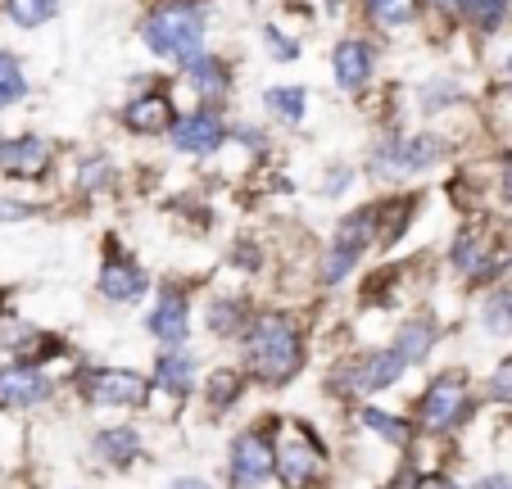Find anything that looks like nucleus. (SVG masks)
<instances>
[{
	"label": "nucleus",
	"mask_w": 512,
	"mask_h": 489,
	"mask_svg": "<svg viewBox=\"0 0 512 489\" xmlns=\"http://www.w3.org/2000/svg\"><path fill=\"white\" fill-rule=\"evenodd\" d=\"M236 345H241V367L263 390L290 385L304 372V358H309V349H304V322L290 308H259Z\"/></svg>",
	"instance_id": "nucleus-1"
},
{
	"label": "nucleus",
	"mask_w": 512,
	"mask_h": 489,
	"mask_svg": "<svg viewBox=\"0 0 512 489\" xmlns=\"http://www.w3.org/2000/svg\"><path fill=\"white\" fill-rule=\"evenodd\" d=\"M136 37L155 59L182 64L209 41V0H155L136 23Z\"/></svg>",
	"instance_id": "nucleus-2"
},
{
	"label": "nucleus",
	"mask_w": 512,
	"mask_h": 489,
	"mask_svg": "<svg viewBox=\"0 0 512 489\" xmlns=\"http://www.w3.org/2000/svg\"><path fill=\"white\" fill-rule=\"evenodd\" d=\"M372 250H381V200L358 204V209H349L345 218L331 227L327 250H322V263H318V281L327 290L345 286V281L363 268V259H368Z\"/></svg>",
	"instance_id": "nucleus-3"
},
{
	"label": "nucleus",
	"mask_w": 512,
	"mask_h": 489,
	"mask_svg": "<svg viewBox=\"0 0 512 489\" xmlns=\"http://www.w3.org/2000/svg\"><path fill=\"white\" fill-rule=\"evenodd\" d=\"M472 413H476V385L463 367L435 372L413 403V417L426 435H454L458 426L472 422Z\"/></svg>",
	"instance_id": "nucleus-4"
},
{
	"label": "nucleus",
	"mask_w": 512,
	"mask_h": 489,
	"mask_svg": "<svg viewBox=\"0 0 512 489\" xmlns=\"http://www.w3.org/2000/svg\"><path fill=\"white\" fill-rule=\"evenodd\" d=\"M73 394H78L87 408H123V413H141L155 381L141 376L136 367H78L73 376Z\"/></svg>",
	"instance_id": "nucleus-5"
},
{
	"label": "nucleus",
	"mask_w": 512,
	"mask_h": 489,
	"mask_svg": "<svg viewBox=\"0 0 512 489\" xmlns=\"http://www.w3.org/2000/svg\"><path fill=\"white\" fill-rule=\"evenodd\" d=\"M408 376V363L404 354H399L395 345H381V349H363L358 358H349V363H340L336 372H331V394H340V399H372V394L381 390H395L399 381Z\"/></svg>",
	"instance_id": "nucleus-6"
},
{
	"label": "nucleus",
	"mask_w": 512,
	"mask_h": 489,
	"mask_svg": "<svg viewBox=\"0 0 512 489\" xmlns=\"http://www.w3.org/2000/svg\"><path fill=\"white\" fill-rule=\"evenodd\" d=\"M277 485L286 489H322L327 485V444L309 422H290L277 440Z\"/></svg>",
	"instance_id": "nucleus-7"
},
{
	"label": "nucleus",
	"mask_w": 512,
	"mask_h": 489,
	"mask_svg": "<svg viewBox=\"0 0 512 489\" xmlns=\"http://www.w3.org/2000/svg\"><path fill=\"white\" fill-rule=\"evenodd\" d=\"M177 114H182V109H177L168 82L159 73H145V77H132V100L118 109V123H123V132L155 141V136L173 132Z\"/></svg>",
	"instance_id": "nucleus-8"
},
{
	"label": "nucleus",
	"mask_w": 512,
	"mask_h": 489,
	"mask_svg": "<svg viewBox=\"0 0 512 489\" xmlns=\"http://www.w3.org/2000/svg\"><path fill=\"white\" fill-rule=\"evenodd\" d=\"M268 431L272 422L250 426L232 440V449H227V485L232 489H268L277 480V440Z\"/></svg>",
	"instance_id": "nucleus-9"
},
{
	"label": "nucleus",
	"mask_w": 512,
	"mask_h": 489,
	"mask_svg": "<svg viewBox=\"0 0 512 489\" xmlns=\"http://www.w3.org/2000/svg\"><path fill=\"white\" fill-rule=\"evenodd\" d=\"M164 141L173 145L177 154H186V159H213L218 150L232 145V118H227L223 109H213V105L182 109L177 123H173V132H168Z\"/></svg>",
	"instance_id": "nucleus-10"
},
{
	"label": "nucleus",
	"mask_w": 512,
	"mask_h": 489,
	"mask_svg": "<svg viewBox=\"0 0 512 489\" xmlns=\"http://www.w3.org/2000/svg\"><path fill=\"white\" fill-rule=\"evenodd\" d=\"M150 286H155L150 272H145L141 263L123 250V240L109 236L105 240V259H100V268H96V295L105 299V304L132 308V304H141V299L150 295Z\"/></svg>",
	"instance_id": "nucleus-11"
},
{
	"label": "nucleus",
	"mask_w": 512,
	"mask_h": 489,
	"mask_svg": "<svg viewBox=\"0 0 512 489\" xmlns=\"http://www.w3.org/2000/svg\"><path fill=\"white\" fill-rule=\"evenodd\" d=\"M177 82L195 96V105H213V109H223L227 100H232V91H236L232 64H227L218 50H209V46L195 50L191 59L177 64Z\"/></svg>",
	"instance_id": "nucleus-12"
},
{
	"label": "nucleus",
	"mask_w": 512,
	"mask_h": 489,
	"mask_svg": "<svg viewBox=\"0 0 512 489\" xmlns=\"http://www.w3.org/2000/svg\"><path fill=\"white\" fill-rule=\"evenodd\" d=\"M377 64H381V50L372 37L363 32H349L331 46V77L345 96H363V91L377 82Z\"/></svg>",
	"instance_id": "nucleus-13"
},
{
	"label": "nucleus",
	"mask_w": 512,
	"mask_h": 489,
	"mask_svg": "<svg viewBox=\"0 0 512 489\" xmlns=\"http://www.w3.org/2000/svg\"><path fill=\"white\" fill-rule=\"evenodd\" d=\"M55 159H59L55 141L41 132L0 136V173L10 177V182H46Z\"/></svg>",
	"instance_id": "nucleus-14"
},
{
	"label": "nucleus",
	"mask_w": 512,
	"mask_h": 489,
	"mask_svg": "<svg viewBox=\"0 0 512 489\" xmlns=\"http://www.w3.org/2000/svg\"><path fill=\"white\" fill-rule=\"evenodd\" d=\"M145 331L159 349H177L191 340V295L177 281H164L155 304L145 308Z\"/></svg>",
	"instance_id": "nucleus-15"
},
{
	"label": "nucleus",
	"mask_w": 512,
	"mask_h": 489,
	"mask_svg": "<svg viewBox=\"0 0 512 489\" xmlns=\"http://www.w3.org/2000/svg\"><path fill=\"white\" fill-rule=\"evenodd\" d=\"M50 394H55V381H50V372L41 363H23V358H14V363L0 367V408L28 413V408L50 403Z\"/></svg>",
	"instance_id": "nucleus-16"
},
{
	"label": "nucleus",
	"mask_w": 512,
	"mask_h": 489,
	"mask_svg": "<svg viewBox=\"0 0 512 489\" xmlns=\"http://www.w3.org/2000/svg\"><path fill=\"white\" fill-rule=\"evenodd\" d=\"M363 173L381 186H404L413 182V154H408V132L390 123L377 141L368 145V159H363Z\"/></svg>",
	"instance_id": "nucleus-17"
},
{
	"label": "nucleus",
	"mask_w": 512,
	"mask_h": 489,
	"mask_svg": "<svg viewBox=\"0 0 512 489\" xmlns=\"http://www.w3.org/2000/svg\"><path fill=\"white\" fill-rule=\"evenodd\" d=\"M494 250H499V240L490 236V227H485V222H463V227L454 231V240H449L445 263H449V272H454V277L467 286Z\"/></svg>",
	"instance_id": "nucleus-18"
},
{
	"label": "nucleus",
	"mask_w": 512,
	"mask_h": 489,
	"mask_svg": "<svg viewBox=\"0 0 512 489\" xmlns=\"http://www.w3.org/2000/svg\"><path fill=\"white\" fill-rule=\"evenodd\" d=\"M150 381H155V390H159V394H168L173 403H186V399L195 394V385H200V358H195L186 345H177V349H159Z\"/></svg>",
	"instance_id": "nucleus-19"
},
{
	"label": "nucleus",
	"mask_w": 512,
	"mask_h": 489,
	"mask_svg": "<svg viewBox=\"0 0 512 489\" xmlns=\"http://www.w3.org/2000/svg\"><path fill=\"white\" fill-rule=\"evenodd\" d=\"M91 458H96L100 467H109V471H127V467H136V462L145 458V435L136 431V426H127V422L100 426V431L91 435Z\"/></svg>",
	"instance_id": "nucleus-20"
},
{
	"label": "nucleus",
	"mask_w": 512,
	"mask_h": 489,
	"mask_svg": "<svg viewBox=\"0 0 512 489\" xmlns=\"http://www.w3.org/2000/svg\"><path fill=\"white\" fill-rule=\"evenodd\" d=\"M354 422L363 426V431H372L381 444H390V449H399V453H413V444H417V417H399V413H390V408H377V403H358V413H354Z\"/></svg>",
	"instance_id": "nucleus-21"
},
{
	"label": "nucleus",
	"mask_w": 512,
	"mask_h": 489,
	"mask_svg": "<svg viewBox=\"0 0 512 489\" xmlns=\"http://www.w3.org/2000/svg\"><path fill=\"white\" fill-rule=\"evenodd\" d=\"M254 313H259V308L245 295H209L204 299V331H209L213 340H241Z\"/></svg>",
	"instance_id": "nucleus-22"
},
{
	"label": "nucleus",
	"mask_w": 512,
	"mask_h": 489,
	"mask_svg": "<svg viewBox=\"0 0 512 489\" xmlns=\"http://www.w3.org/2000/svg\"><path fill=\"white\" fill-rule=\"evenodd\" d=\"M259 105H263V118H272L277 127H290V132L309 123V87H300V82H272V87H263Z\"/></svg>",
	"instance_id": "nucleus-23"
},
{
	"label": "nucleus",
	"mask_w": 512,
	"mask_h": 489,
	"mask_svg": "<svg viewBox=\"0 0 512 489\" xmlns=\"http://www.w3.org/2000/svg\"><path fill=\"white\" fill-rule=\"evenodd\" d=\"M426 10H431L426 0H363V23H368L372 32L399 37V32L417 28Z\"/></svg>",
	"instance_id": "nucleus-24"
},
{
	"label": "nucleus",
	"mask_w": 512,
	"mask_h": 489,
	"mask_svg": "<svg viewBox=\"0 0 512 489\" xmlns=\"http://www.w3.org/2000/svg\"><path fill=\"white\" fill-rule=\"evenodd\" d=\"M390 345L404 354V363L408 367H422L426 358L435 354V345H440V322H435L431 313H413V317H404V322L395 326V340Z\"/></svg>",
	"instance_id": "nucleus-25"
},
{
	"label": "nucleus",
	"mask_w": 512,
	"mask_h": 489,
	"mask_svg": "<svg viewBox=\"0 0 512 489\" xmlns=\"http://www.w3.org/2000/svg\"><path fill=\"white\" fill-rule=\"evenodd\" d=\"M245 390H250V372L245 367H213L209 381H204V403L223 417L245 399Z\"/></svg>",
	"instance_id": "nucleus-26"
},
{
	"label": "nucleus",
	"mask_w": 512,
	"mask_h": 489,
	"mask_svg": "<svg viewBox=\"0 0 512 489\" xmlns=\"http://www.w3.org/2000/svg\"><path fill=\"white\" fill-rule=\"evenodd\" d=\"M458 23L476 37H499L512 23V0H463L458 5Z\"/></svg>",
	"instance_id": "nucleus-27"
},
{
	"label": "nucleus",
	"mask_w": 512,
	"mask_h": 489,
	"mask_svg": "<svg viewBox=\"0 0 512 489\" xmlns=\"http://www.w3.org/2000/svg\"><path fill=\"white\" fill-rule=\"evenodd\" d=\"M467 100V87L458 77H426L417 87V114L422 118H445L449 109H458Z\"/></svg>",
	"instance_id": "nucleus-28"
},
{
	"label": "nucleus",
	"mask_w": 512,
	"mask_h": 489,
	"mask_svg": "<svg viewBox=\"0 0 512 489\" xmlns=\"http://www.w3.org/2000/svg\"><path fill=\"white\" fill-rule=\"evenodd\" d=\"M476 322H481V331H485V336H494V340L512 336V277L499 281V286H494L490 295L481 299V308H476Z\"/></svg>",
	"instance_id": "nucleus-29"
},
{
	"label": "nucleus",
	"mask_w": 512,
	"mask_h": 489,
	"mask_svg": "<svg viewBox=\"0 0 512 489\" xmlns=\"http://www.w3.org/2000/svg\"><path fill=\"white\" fill-rule=\"evenodd\" d=\"M73 182H78L82 195H105V191H114L118 168H114V159H109V154L91 150V154H82V159L73 163Z\"/></svg>",
	"instance_id": "nucleus-30"
},
{
	"label": "nucleus",
	"mask_w": 512,
	"mask_h": 489,
	"mask_svg": "<svg viewBox=\"0 0 512 489\" xmlns=\"http://www.w3.org/2000/svg\"><path fill=\"white\" fill-rule=\"evenodd\" d=\"M59 10H64V0H0V14H5L19 32L46 28V23L59 19Z\"/></svg>",
	"instance_id": "nucleus-31"
},
{
	"label": "nucleus",
	"mask_w": 512,
	"mask_h": 489,
	"mask_svg": "<svg viewBox=\"0 0 512 489\" xmlns=\"http://www.w3.org/2000/svg\"><path fill=\"white\" fill-rule=\"evenodd\" d=\"M32 96V82H28V68L14 50H0V109H14L19 100Z\"/></svg>",
	"instance_id": "nucleus-32"
},
{
	"label": "nucleus",
	"mask_w": 512,
	"mask_h": 489,
	"mask_svg": "<svg viewBox=\"0 0 512 489\" xmlns=\"http://www.w3.org/2000/svg\"><path fill=\"white\" fill-rule=\"evenodd\" d=\"M259 41H263V50H268L272 64H295V59L304 55L300 37H295V32H286L281 23H263V28H259Z\"/></svg>",
	"instance_id": "nucleus-33"
},
{
	"label": "nucleus",
	"mask_w": 512,
	"mask_h": 489,
	"mask_svg": "<svg viewBox=\"0 0 512 489\" xmlns=\"http://www.w3.org/2000/svg\"><path fill=\"white\" fill-rule=\"evenodd\" d=\"M232 145H241V150H250L254 159H268L272 154V136L263 123H250V118H236L232 123Z\"/></svg>",
	"instance_id": "nucleus-34"
},
{
	"label": "nucleus",
	"mask_w": 512,
	"mask_h": 489,
	"mask_svg": "<svg viewBox=\"0 0 512 489\" xmlns=\"http://www.w3.org/2000/svg\"><path fill=\"white\" fill-rule=\"evenodd\" d=\"M354 182H358V168L345 163V159H336V163L322 168V195H327V200H340L345 191H354Z\"/></svg>",
	"instance_id": "nucleus-35"
},
{
	"label": "nucleus",
	"mask_w": 512,
	"mask_h": 489,
	"mask_svg": "<svg viewBox=\"0 0 512 489\" xmlns=\"http://www.w3.org/2000/svg\"><path fill=\"white\" fill-rule=\"evenodd\" d=\"M485 399L499 403V408H512V358L494 363V372L485 376Z\"/></svg>",
	"instance_id": "nucleus-36"
},
{
	"label": "nucleus",
	"mask_w": 512,
	"mask_h": 489,
	"mask_svg": "<svg viewBox=\"0 0 512 489\" xmlns=\"http://www.w3.org/2000/svg\"><path fill=\"white\" fill-rule=\"evenodd\" d=\"M232 268H241V272H259V268H263V250L254 245L250 236H245L241 245L232 250Z\"/></svg>",
	"instance_id": "nucleus-37"
},
{
	"label": "nucleus",
	"mask_w": 512,
	"mask_h": 489,
	"mask_svg": "<svg viewBox=\"0 0 512 489\" xmlns=\"http://www.w3.org/2000/svg\"><path fill=\"white\" fill-rule=\"evenodd\" d=\"M28 218H37V204L0 195V222H28Z\"/></svg>",
	"instance_id": "nucleus-38"
},
{
	"label": "nucleus",
	"mask_w": 512,
	"mask_h": 489,
	"mask_svg": "<svg viewBox=\"0 0 512 489\" xmlns=\"http://www.w3.org/2000/svg\"><path fill=\"white\" fill-rule=\"evenodd\" d=\"M499 204L512 209V150L499 159Z\"/></svg>",
	"instance_id": "nucleus-39"
},
{
	"label": "nucleus",
	"mask_w": 512,
	"mask_h": 489,
	"mask_svg": "<svg viewBox=\"0 0 512 489\" xmlns=\"http://www.w3.org/2000/svg\"><path fill=\"white\" fill-rule=\"evenodd\" d=\"M467 489H512V471H490V476L472 480Z\"/></svg>",
	"instance_id": "nucleus-40"
},
{
	"label": "nucleus",
	"mask_w": 512,
	"mask_h": 489,
	"mask_svg": "<svg viewBox=\"0 0 512 489\" xmlns=\"http://www.w3.org/2000/svg\"><path fill=\"white\" fill-rule=\"evenodd\" d=\"M422 489H467V485H458V480L445 476V471H426V476H422Z\"/></svg>",
	"instance_id": "nucleus-41"
},
{
	"label": "nucleus",
	"mask_w": 512,
	"mask_h": 489,
	"mask_svg": "<svg viewBox=\"0 0 512 489\" xmlns=\"http://www.w3.org/2000/svg\"><path fill=\"white\" fill-rule=\"evenodd\" d=\"M168 489H213L204 476H177V480H168Z\"/></svg>",
	"instance_id": "nucleus-42"
},
{
	"label": "nucleus",
	"mask_w": 512,
	"mask_h": 489,
	"mask_svg": "<svg viewBox=\"0 0 512 489\" xmlns=\"http://www.w3.org/2000/svg\"><path fill=\"white\" fill-rule=\"evenodd\" d=\"M426 5H431L435 14H445V19H458V5H463V0H426Z\"/></svg>",
	"instance_id": "nucleus-43"
},
{
	"label": "nucleus",
	"mask_w": 512,
	"mask_h": 489,
	"mask_svg": "<svg viewBox=\"0 0 512 489\" xmlns=\"http://www.w3.org/2000/svg\"><path fill=\"white\" fill-rule=\"evenodd\" d=\"M322 10H327V14H345V0H322Z\"/></svg>",
	"instance_id": "nucleus-44"
},
{
	"label": "nucleus",
	"mask_w": 512,
	"mask_h": 489,
	"mask_svg": "<svg viewBox=\"0 0 512 489\" xmlns=\"http://www.w3.org/2000/svg\"><path fill=\"white\" fill-rule=\"evenodd\" d=\"M503 77H508V82H512V50H508V55H503Z\"/></svg>",
	"instance_id": "nucleus-45"
},
{
	"label": "nucleus",
	"mask_w": 512,
	"mask_h": 489,
	"mask_svg": "<svg viewBox=\"0 0 512 489\" xmlns=\"http://www.w3.org/2000/svg\"><path fill=\"white\" fill-rule=\"evenodd\" d=\"M381 489H390V485H381Z\"/></svg>",
	"instance_id": "nucleus-46"
}]
</instances>
